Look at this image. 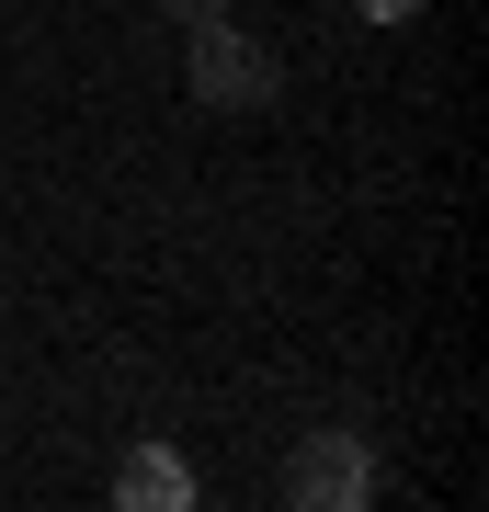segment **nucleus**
I'll use <instances>...</instances> for the list:
<instances>
[{
  "instance_id": "7ed1b4c3",
  "label": "nucleus",
  "mask_w": 489,
  "mask_h": 512,
  "mask_svg": "<svg viewBox=\"0 0 489 512\" xmlns=\"http://www.w3.org/2000/svg\"><path fill=\"white\" fill-rule=\"evenodd\" d=\"M114 501H137V512H182V501H194V467L160 456V444H137L126 478H114Z\"/></svg>"
},
{
  "instance_id": "39448f33",
  "label": "nucleus",
  "mask_w": 489,
  "mask_h": 512,
  "mask_svg": "<svg viewBox=\"0 0 489 512\" xmlns=\"http://www.w3.org/2000/svg\"><path fill=\"white\" fill-rule=\"evenodd\" d=\"M171 12H182V23H205V12H228V0H171Z\"/></svg>"
},
{
  "instance_id": "f03ea898",
  "label": "nucleus",
  "mask_w": 489,
  "mask_h": 512,
  "mask_svg": "<svg viewBox=\"0 0 489 512\" xmlns=\"http://www.w3.org/2000/svg\"><path fill=\"white\" fill-rule=\"evenodd\" d=\"M364 490H376V467H364L353 433H308L296 467H285V501H296V512H353Z\"/></svg>"
},
{
  "instance_id": "20e7f679",
  "label": "nucleus",
  "mask_w": 489,
  "mask_h": 512,
  "mask_svg": "<svg viewBox=\"0 0 489 512\" xmlns=\"http://www.w3.org/2000/svg\"><path fill=\"white\" fill-rule=\"evenodd\" d=\"M353 12H364V23H410L421 0H353Z\"/></svg>"
},
{
  "instance_id": "f257e3e1",
  "label": "nucleus",
  "mask_w": 489,
  "mask_h": 512,
  "mask_svg": "<svg viewBox=\"0 0 489 512\" xmlns=\"http://www.w3.org/2000/svg\"><path fill=\"white\" fill-rule=\"evenodd\" d=\"M182 69H194V103H217V114H251V103H273V57H262L251 35H239L228 12H205V23H194Z\"/></svg>"
}]
</instances>
